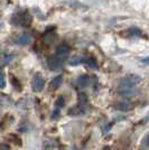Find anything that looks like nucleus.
<instances>
[{
	"mask_svg": "<svg viewBox=\"0 0 149 150\" xmlns=\"http://www.w3.org/2000/svg\"><path fill=\"white\" fill-rule=\"evenodd\" d=\"M10 23L13 25L16 26H23V27H28L33 23V17H31L27 11L23 13H17L13 16V18L10 20Z\"/></svg>",
	"mask_w": 149,
	"mask_h": 150,
	"instance_id": "f257e3e1",
	"label": "nucleus"
},
{
	"mask_svg": "<svg viewBox=\"0 0 149 150\" xmlns=\"http://www.w3.org/2000/svg\"><path fill=\"white\" fill-rule=\"evenodd\" d=\"M63 63L61 61V58H58L55 55H52L47 58V67L50 71H58L60 69H62Z\"/></svg>",
	"mask_w": 149,
	"mask_h": 150,
	"instance_id": "f03ea898",
	"label": "nucleus"
},
{
	"mask_svg": "<svg viewBox=\"0 0 149 150\" xmlns=\"http://www.w3.org/2000/svg\"><path fill=\"white\" fill-rule=\"evenodd\" d=\"M45 86V80L40 75H35L33 82H31V88L35 92H40Z\"/></svg>",
	"mask_w": 149,
	"mask_h": 150,
	"instance_id": "7ed1b4c3",
	"label": "nucleus"
},
{
	"mask_svg": "<svg viewBox=\"0 0 149 150\" xmlns=\"http://www.w3.org/2000/svg\"><path fill=\"white\" fill-rule=\"evenodd\" d=\"M55 54H56L55 56H57L58 58L64 59V58H66V57L68 56V54H70V47L64 44L60 45V46L56 47Z\"/></svg>",
	"mask_w": 149,
	"mask_h": 150,
	"instance_id": "20e7f679",
	"label": "nucleus"
},
{
	"mask_svg": "<svg viewBox=\"0 0 149 150\" xmlns=\"http://www.w3.org/2000/svg\"><path fill=\"white\" fill-rule=\"evenodd\" d=\"M15 42L19 45H27L31 42V35L29 33H23L15 39Z\"/></svg>",
	"mask_w": 149,
	"mask_h": 150,
	"instance_id": "39448f33",
	"label": "nucleus"
},
{
	"mask_svg": "<svg viewBox=\"0 0 149 150\" xmlns=\"http://www.w3.org/2000/svg\"><path fill=\"white\" fill-rule=\"evenodd\" d=\"M77 85L80 86V88H87V85L90 84V76L87 74H83V75H80L79 77H77Z\"/></svg>",
	"mask_w": 149,
	"mask_h": 150,
	"instance_id": "423d86ee",
	"label": "nucleus"
},
{
	"mask_svg": "<svg viewBox=\"0 0 149 150\" xmlns=\"http://www.w3.org/2000/svg\"><path fill=\"white\" fill-rule=\"evenodd\" d=\"M62 83H63V77H62V76H61V75H60V76H56V77H54V79L50 81V90H52V91H55V90H57V88L62 85Z\"/></svg>",
	"mask_w": 149,
	"mask_h": 150,
	"instance_id": "0eeeda50",
	"label": "nucleus"
},
{
	"mask_svg": "<svg viewBox=\"0 0 149 150\" xmlns=\"http://www.w3.org/2000/svg\"><path fill=\"white\" fill-rule=\"evenodd\" d=\"M85 112L84 111V109H83V106L82 105H75V106H72L70 110L67 111V114L68 115H73V117H76V115H81L83 113Z\"/></svg>",
	"mask_w": 149,
	"mask_h": 150,
	"instance_id": "6e6552de",
	"label": "nucleus"
},
{
	"mask_svg": "<svg viewBox=\"0 0 149 150\" xmlns=\"http://www.w3.org/2000/svg\"><path fill=\"white\" fill-rule=\"evenodd\" d=\"M140 34H141V31H140V29H138L137 27H132V28H129V29H127V30H124L121 33V35H122L123 37L137 36V35H140Z\"/></svg>",
	"mask_w": 149,
	"mask_h": 150,
	"instance_id": "1a4fd4ad",
	"label": "nucleus"
},
{
	"mask_svg": "<svg viewBox=\"0 0 149 150\" xmlns=\"http://www.w3.org/2000/svg\"><path fill=\"white\" fill-rule=\"evenodd\" d=\"M84 61V58L81 56V55H75V56L71 57L70 59H68V65H71V66H76V65H80L81 63H83Z\"/></svg>",
	"mask_w": 149,
	"mask_h": 150,
	"instance_id": "9d476101",
	"label": "nucleus"
},
{
	"mask_svg": "<svg viewBox=\"0 0 149 150\" xmlns=\"http://www.w3.org/2000/svg\"><path fill=\"white\" fill-rule=\"evenodd\" d=\"M116 109H118L120 111H129L131 108V105L129 103H127V102H119L116 104Z\"/></svg>",
	"mask_w": 149,
	"mask_h": 150,
	"instance_id": "9b49d317",
	"label": "nucleus"
},
{
	"mask_svg": "<svg viewBox=\"0 0 149 150\" xmlns=\"http://www.w3.org/2000/svg\"><path fill=\"white\" fill-rule=\"evenodd\" d=\"M77 98H79V104L82 106H84L85 104H87V94L84 93H79V95H77Z\"/></svg>",
	"mask_w": 149,
	"mask_h": 150,
	"instance_id": "f8f14e48",
	"label": "nucleus"
},
{
	"mask_svg": "<svg viewBox=\"0 0 149 150\" xmlns=\"http://www.w3.org/2000/svg\"><path fill=\"white\" fill-rule=\"evenodd\" d=\"M85 64H87L89 67H91V69H96V67H98L95 59L91 58V57H90V58H85Z\"/></svg>",
	"mask_w": 149,
	"mask_h": 150,
	"instance_id": "ddd939ff",
	"label": "nucleus"
},
{
	"mask_svg": "<svg viewBox=\"0 0 149 150\" xmlns=\"http://www.w3.org/2000/svg\"><path fill=\"white\" fill-rule=\"evenodd\" d=\"M64 104H65V100H64V98H63V96H58V98H57V100H56V102H55V106L56 108H58V109H61V108L64 106Z\"/></svg>",
	"mask_w": 149,
	"mask_h": 150,
	"instance_id": "4468645a",
	"label": "nucleus"
},
{
	"mask_svg": "<svg viewBox=\"0 0 149 150\" xmlns=\"http://www.w3.org/2000/svg\"><path fill=\"white\" fill-rule=\"evenodd\" d=\"M11 83H13V85L15 86V88H17L18 91H20V88H21V85H20V83L18 82V80L16 79V77H13V76H11Z\"/></svg>",
	"mask_w": 149,
	"mask_h": 150,
	"instance_id": "2eb2a0df",
	"label": "nucleus"
},
{
	"mask_svg": "<svg viewBox=\"0 0 149 150\" xmlns=\"http://www.w3.org/2000/svg\"><path fill=\"white\" fill-rule=\"evenodd\" d=\"M60 115H61L60 109H58V108H56L55 110H54V111L52 112V119H53V120H56L57 118H58V117H60Z\"/></svg>",
	"mask_w": 149,
	"mask_h": 150,
	"instance_id": "dca6fc26",
	"label": "nucleus"
},
{
	"mask_svg": "<svg viewBox=\"0 0 149 150\" xmlns=\"http://www.w3.org/2000/svg\"><path fill=\"white\" fill-rule=\"evenodd\" d=\"M143 148H148L149 147V132L146 134V137L143 140Z\"/></svg>",
	"mask_w": 149,
	"mask_h": 150,
	"instance_id": "f3484780",
	"label": "nucleus"
},
{
	"mask_svg": "<svg viewBox=\"0 0 149 150\" xmlns=\"http://www.w3.org/2000/svg\"><path fill=\"white\" fill-rule=\"evenodd\" d=\"M6 85V81H5V76L0 72V88H4Z\"/></svg>",
	"mask_w": 149,
	"mask_h": 150,
	"instance_id": "a211bd4d",
	"label": "nucleus"
},
{
	"mask_svg": "<svg viewBox=\"0 0 149 150\" xmlns=\"http://www.w3.org/2000/svg\"><path fill=\"white\" fill-rule=\"evenodd\" d=\"M10 147L6 144H0V150H9Z\"/></svg>",
	"mask_w": 149,
	"mask_h": 150,
	"instance_id": "6ab92c4d",
	"label": "nucleus"
},
{
	"mask_svg": "<svg viewBox=\"0 0 149 150\" xmlns=\"http://www.w3.org/2000/svg\"><path fill=\"white\" fill-rule=\"evenodd\" d=\"M141 62L145 63V64H149V56L146 57V58H143V59H141Z\"/></svg>",
	"mask_w": 149,
	"mask_h": 150,
	"instance_id": "aec40b11",
	"label": "nucleus"
},
{
	"mask_svg": "<svg viewBox=\"0 0 149 150\" xmlns=\"http://www.w3.org/2000/svg\"><path fill=\"white\" fill-rule=\"evenodd\" d=\"M103 150H111V149H110V147H104Z\"/></svg>",
	"mask_w": 149,
	"mask_h": 150,
	"instance_id": "412c9836",
	"label": "nucleus"
},
{
	"mask_svg": "<svg viewBox=\"0 0 149 150\" xmlns=\"http://www.w3.org/2000/svg\"><path fill=\"white\" fill-rule=\"evenodd\" d=\"M0 105H1V100H0Z\"/></svg>",
	"mask_w": 149,
	"mask_h": 150,
	"instance_id": "4be33fe9",
	"label": "nucleus"
}]
</instances>
